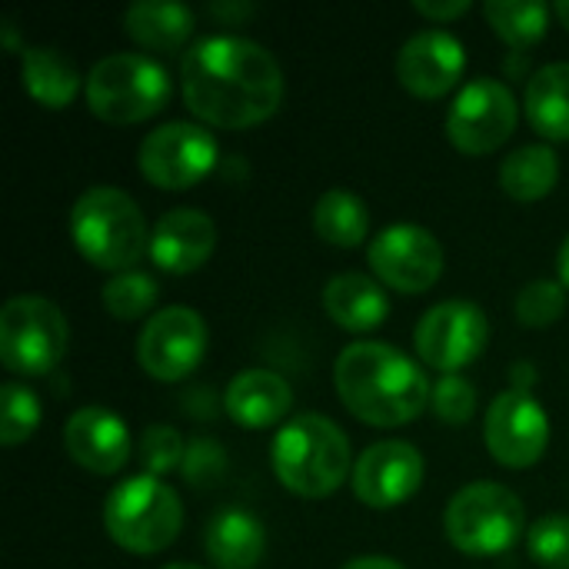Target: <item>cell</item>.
Here are the masks:
<instances>
[{"mask_svg": "<svg viewBox=\"0 0 569 569\" xmlns=\"http://www.w3.org/2000/svg\"><path fill=\"white\" fill-rule=\"evenodd\" d=\"M70 237L87 263L107 273H127L150 253L147 220L137 200L117 187H90L70 210Z\"/></svg>", "mask_w": 569, "mask_h": 569, "instance_id": "cell-4", "label": "cell"}, {"mask_svg": "<svg viewBox=\"0 0 569 569\" xmlns=\"http://www.w3.org/2000/svg\"><path fill=\"white\" fill-rule=\"evenodd\" d=\"M467 67L463 43L447 30H420L397 53V80L420 100L447 97Z\"/></svg>", "mask_w": 569, "mask_h": 569, "instance_id": "cell-16", "label": "cell"}, {"mask_svg": "<svg viewBox=\"0 0 569 569\" xmlns=\"http://www.w3.org/2000/svg\"><path fill=\"white\" fill-rule=\"evenodd\" d=\"M270 463L283 490L320 500L337 493L350 473V437L323 413H297L280 427Z\"/></svg>", "mask_w": 569, "mask_h": 569, "instance_id": "cell-3", "label": "cell"}, {"mask_svg": "<svg viewBox=\"0 0 569 569\" xmlns=\"http://www.w3.org/2000/svg\"><path fill=\"white\" fill-rule=\"evenodd\" d=\"M367 260L380 283L397 293H427L443 273L440 240L417 223H393L380 230L367 250Z\"/></svg>", "mask_w": 569, "mask_h": 569, "instance_id": "cell-13", "label": "cell"}, {"mask_svg": "<svg viewBox=\"0 0 569 569\" xmlns=\"http://www.w3.org/2000/svg\"><path fill=\"white\" fill-rule=\"evenodd\" d=\"M313 230L330 247L353 250L370 233V210H367V203L357 193L333 187L313 207Z\"/></svg>", "mask_w": 569, "mask_h": 569, "instance_id": "cell-26", "label": "cell"}, {"mask_svg": "<svg viewBox=\"0 0 569 569\" xmlns=\"http://www.w3.org/2000/svg\"><path fill=\"white\" fill-rule=\"evenodd\" d=\"M557 180H560V160L547 143L520 147L500 163V187L507 197L520 203L543 200L547 193H553Z\"/></svg>", "mask_w": 569, "mask_h": 569, "instance_id": "cell-25", "label": "cell"}, {"mask_svg": "<svg viewBox=\"0 0 569 569\" xmlns=\"http://www.w3.org/2000/svg\"><path fill=\"white\" fill-rule=\"evenodd\" d=\"M203 547L217 569H257L267 550V530L253 513L230 507L207 523Z\"/></svg>", "mask_w": 569, "mask_h": 569, "instance_id": "cell-21", "label": "cell"}, {"mask_svg": "<svg viewBox=\"0 0 569 569\" xmlns=\"http://www.w3.org/2000/svg\"><path fill=\"white\" fill-rule=\"evenodd\" d=\"M557 17L567 23V30H569V0H563V3H557Z\"/></svg>", "mask_w": 569, "mask_h": 569, "instance_id": "cell-39", "label": "cell"}, {"mask_svg": "<svg viewBox=\"0 0 569 569\" xmlns=\"http://www.w3.org/2000/svg\"><path fill=\"white\" fill-rule=\"evenodd\" d=\"M123 30L147 50H180L193 33V10L170 0H140L127 7Z\"/></svg>", "mask_w": 569, "mask_h": 569, "instance_id": "cell-23", "label": "cell"}, {"mask_svg": "<svg viewBox=\"0 0 569 569\" xmlns=\"http://www.w3.org/2000/svg\"><path fill=\"white\" fill-rule=\"evenodd\" d=\"M207 353V323L190 307H163L153 313L137 340V360L147 377L177 383L190 377Z\"/></svg>", "mask_w": 569, "mask_h": 569, "instance_id": "cell-12", "label": "cell"}, {"mask_svg": "<svg viewBox=\"0 0 569 569\" xmlns=\"http://www.w3.org/2000/svg\"><path fill=\"white\" fill-rule=\"evenodd\" d=\"M323 310L327 317L347 333H370L387 323L390 297L387 290L367 273H337L323 287Z\"/></svg>", "mask_w": 569, "mask_h": 569, "instance_id": "cell-20", "label": "cell"}, {"mask_svg": "<svg viewBox=\"0 0 569 569\" xmlns=\"http://www.w3.org/2000/svg\"><path fill=\"white\" fill-rule=\"evenodd\" d=\"M40 400L30 387L10 380L0 387V443L17 447L30 440L40 427Z\"/></svg>", "mask_w": 569, "mask_h": 569, "instance_id": "cell-29", "label": "cell"}, {"mask_svg": "<svg viewBox=\"0 0 569 569\" xmlns=\"http://www.w3.org/2000/svg\"><path fill=\"white\" fill-rule=\"evenodd\" d=\"M180 77L190 113L217 130L257 127L283 100L277 57L247 37H203L187 50Z\"/></svg>", "mask_w": 569, "mask_h": 569, "instance_id": "cell-1", "label": "cell"}, {"mask_svg": "<svg viewBox=\"0 0 569 569\" xmlns=\"http://www.w3.org/2000/svg\"><path fill=\"white\" fill-rule=\"evenodd\" d=\"M423 457L407 440L370 443L353 463V493L370 510H393L423 487Z\"/></svg>", "mask_w": 569, "mask_h": 569, "instance_id": "cell-15", "label": "cell"}, {"mask_svg": "<svg viewBox=\"0 0 569 569\" xmlns=\"http://www.w3.org/2000/svg\"><path fill=\"white\" fill-rule=\"evenodd\" d=\"M433 413L447 423V427H463L473 420L477 413V390L467 377L460 373H447L433 383V397H430Z\"/></svg>", "mask_w": 569, "mask_h": 569, "instance_id": "cell-32", "label": "cell"}, {"mask_svg": "<svg viewBox=\"0 0 569 569\" xmlns=\"http://www.w3.org/2000/svg\"><path fill=\"white\" fill-rule=\"evenodd\" d=\"M517 120L520 107L513 90L497 77H477L457 93L447 113V137L460 153L483 157L513 137Z\"/></svg>", "mask_w": 569, "mask_h": 569, "instance_id": "cell-9", "label": "cell"}, {"mask_svg": "<svg viewBox=\"0 0 569 569\" xmlns=\"http://www.w3.org/2000/svg\"><path fill=\"white\" fill-rule=\"evenodd\" d=\"M20 80H23V90L47 110H63L80 93V70L70 63L67 53L53 47H23Z\"/></svg>", "mask_w": 569, "mask_h": 569, "instance_id": "cell-22", "label": "cell"}, {"mask_svg": "<svg viewBox=\"0 0 569 569\" xmlns=\"http://www.w3.org/2000/svg\"><path fill=\"white\" fill-rule=\"evenodd\" d=\"M447 540L467 557H500L527 530L523 500L503 483H470L447 503Z\"/></svg>", "mask_w": 569, "mask_h": 569, "instance_id": "cell-7", "label": "cell"}, {"mask_svg": "<svg viewBox=\"0 0 569 569\" xmlns=\"http://www.w3.org/2000/svg\"><path fill=\"white\" fill-rule=\"evenodd\" d=\"M63 447L70 460L97 477H113L127 467L133 443L127 423L103 407H80L63 427Z\"/></svg>", "mask_w": 569, "mask_h": 569, "instance_id": "cell-17", "label": "cell"}, {"mask_svg": "<svg viewBox=\"0 0 569 569\" xmlns=\"http://www.w3.org/2000/svg\"><path fill=\"white\" fill-rule=\"evenodd\" d=\"M557 270H560V283L569 290V237L563 240L560 253H557Z\"/></svg>", "mask_w": 569, "mask_h": 569, "instance_id": "cell-37", "label": "cell"}, {"mask_svg": "<svg viewBox=\"0 0 569 569\" xmlns=\"http://www.w3.org/2000/svg\"><path fill=\"white\" fill-rule=\"evenodd\" d=\"M163 569H203V567H193V563H170V567Z\"/></svg>", "mask_w": 569, "mask_h": 569, "instance_id": "cell-40", "label": "cell"}, {"mask_svg": "<svg viewBox=\"0 0 569 569\" xmlns=\"http://www.w3.org/2000/svg\"><path fill=\"white\" fill-rule=\"evenodd\" d=\"M183 470L190 480H210V477H220L223 470V453L217 443L210 440H193L187 447V460H183Z\"/></svg>", "mask_w": 569, "mask_h": 569, "instance_id": "cell-34", "label": "cell"}, {"mask_svg": "<svg viewBox=\"0 0 569 569\" xmlns=\"http://www.w3.org/2000/svg\"><path fill=\"white\" fill-rule=\"evenodd\" d=\"M483 440L500 467L527 470L547 453L550 443L547 410L537 403L530 390L510 387L490 403L483 420Z\"/></svg>", "mask_w": 569, "mask_h": 569, "instance_id": "cell-14", "label": "cell"}, {"mask_svg": "<svg viewBox=\"0 0 569 569\" xmlns=\"http://www.w3.org/2000/svg\"><path fill=\"white\" fill-rule=\"evenodd\" d=\"M223 407L230 420L240 423L243 430H267L290 413L293 390L273 370H243L230 380L223 393Z\"/></svg>", "mask_w": 569, "mask_h": 569, "instance_id": "cell-19", "label": "cell"}, {"mask_svg": "<svg viewBox=\"0 0 569 569\" xmlns=\"http://www.w3.org/2000/svg\"><path fill=\"white\" fill-rule=\"evenodd\" d=\"M140 460L150 477H163V473L183 467V460H187L183 437L173 427H147L140 437Z\"/></svg>", "mask_w": 569, "mask_h": 569, "instance_id": "cell-33", "label": "cell"}, {"mask_svg": "<svg viewBox=\"0 0 569 569\" xmlns=\"http://www.w3.org/2000/svg\"><path fill=\"white\" fill-rule=\"evenodd\" d=\"M87 107L97 120L127 127L157 117L170 100V73L143 53H110L83 80Z\"/></svg>", "mask_w": 569, "mask_h": 569, "instance_id": "cell-6", "label": "cell"}, {"mask_svg": "<svg viewBox=\"0 0 569 569\" xmlns=\"http://www.w3.org/2000/svg\"><path fill=\"white\" fill-rule=\"evenodd\" d=\"M483 13L493 33L517 50L540 43L550 27V7L543 0H490Z\"/></svg>", "mask_w": 569, "mask_h": 569, "instance_id": "cell-27", "label": "cell"}, {"mask_svg": "<svg viewBox=\"0 0 569 569\" xmlns=\"http://www.w3.org/2000/svg\"><path fill=\"white\" fill-rule=\"evenodd\" d=\"M490 340L487 313L470 300H443L427 310L413 330L420 360L437 373H460L470 367Z\"/></svg>", "mask_w": 569, "mask_h": 569, "instance_id": "cell-11", "label": "cell"}, {"mask_svg": "<svg viewBox=\"0 0 569 569\" xmlns=\"http://www.w3.org/2000/svg\"><path fill=\"white\" fill-rule=\"evenodd\" d=\"M333 387L360 423L380 430L413 423L433 397L420 363L380 340L350 343L333 363Z\"/></svg>", "mask_w": 569, "mask_h": 569, "instance_id": "cell-2", "label": "cell"}, {"mask_svg": "<svg viewBox=\"0 0 569 569\" xmlns=\"http://www.w3.org/2000/svg\"><path fill=\"white\" fill-rule=\"evenodd\" d=\"M340 569H407V567H400V563H397V560H390V557H357V560L343 563Z\"/></svg>", "mask_w": 569, "mask_h": 569, "instance_id": "cell-36", "label": "cell"}, {"mask_svg": "<svg viewBox=\"0 0 569 569\" xmlns=\"http://www.w3.org/2000/svg\"><path fill=\"white\" fill-rule=\"evenodd\" d=\"M523 110L547 140H569V63H547L527 80Z\"/></svg>", "mask_w": 569, "mask_h": 569, "instance_id": "cell-24", "label": "cell"}, {"mask_svg": "<svg viewBox=\"0 0 569 569\" xmlns=\"http://www.w3.org/2000/svg\"><path fill=\"white\" fill-rule=\"evenodd\" d=\"M157 280L150 273H140V270H127V273H117L107 280L103 287V307L113 320L120 323H130V320H140L153 310L157 303Z\"/></svg>", "mask_w": 569, "mask_h": 569, "instance_id": "cell-28", "label": "cell"}, {"mask_svg": "<svg viewBox=\"0 0 569 569\" xmlns=\"http://www.w3.org/2000/svg\"><path fill=\"white\" fill-rule=\"evenodd\" d=\"M527 547L543 569H569V517H540L527 533Z\"/></svg>", "mask_w": 569, "mask_h": 569, "instance_id": "cell-31", "label": "cell"}, {"mask_svg": "<svg viewBox=\"0 0 569 569\" xmlns=\"http://www.w3.org/2000/svg\"><path fill=\"white\" fill-rule=\"evenodd\" d=\"M0 30H3V43H7V47L13 50V47H17V33H13V27H10V23H3Z\"/></svg>", "mask_w": 569, "mask_h": 569, "instance_id": "cell-38", "label": "cell"}, {"mask_svg": "<svg viewBox=\"0 0 569 569\" xmlns=\"http://www.w3.org/2000/svg\"><path fill=\"white\" fill-rule=\"evenodd\" d=\"M567 310V287L557 280H533L517 293V320L533 330L553 327Z\"/></svg>", "mask_w": 569, "mask_h": 569, "instance_id": "cell-30", "label": "cell"}, {"mask_svg": "<svg viewBox=\"0 0 569 569\" xmlns=\"http://www.w3.org/2000/svg\"><path fill=\"white\" fill-rule=\"evenodd\" d=\"M70 343L60 307L37 293H20L0 310V360L17 377H47Z\"/></svg>", "mask_w": 569, "mask_h": 569, "instance_id": "cell-8", "label": "cell"}, {"mask_svg": "<svg viewBox=\"0 0 569 569\" xmlns=\"http://www.w3.org/2000/svg\"><path fill=\"white\" fill-rule=\"evenodd\" d=\"M217 250V223L197 207H177L163 213L150 233V260L170 273L187 277L200 270Z\"/></svg>", "mask_w": 569, "mask_h": 569, "instance_id": "cell-18", "label": "cell"}, {"mask_svg": "<svg viewBox=\"0 0 569 569\" xmlns=\"http://www.w3.org/2000/svg\"><path fill=\"white\" fill-rule=\"evenodd\" d=\"M470 0H413V10L427 20H437V23H447V20H457L463 13H470Z\"/></svg>", "mask_w": 569, "mask_h": 569, "instance_id": "cell-35", "label": "cell"}, {"mask_svg": "<svg viewBox=\"0 0 569 569\" xmlns=\"http://www.w3.org/2000/svg\"><path fill=\"white\" fill-rule=\"evenodd\" d=\"M217 137L203 123L170 120L143 137L137 163L147 183L160 190H190L217 167Z\"/></svg>", "mask_w": 569, "mask_h": 569, "instance_id": "cell-10", "label": "cell"}, {"mask_svg": "<svg viewBox=\"0 0 569 569\" xmlns=\"http://www.w3.org/2000/svg\"><path fill=\"white\" fill-rule=\"evenodd\" d=\"M103 530L127 553H160L183 530L180 493L160 477L140 473L117 483L103 500Z\"/></svg>", "mask_w": 569, "mask_h": 569, "instance_id": "cell-5", "label": "cell"}]
</instances>
